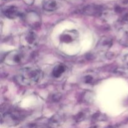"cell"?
Masks as SVG:
<instances>
[{"label": "cell", "mask_w": 128, "mask_h": 128, "mask_svg": "<svg viewBox=\"0 0 128 128\" xmlns=\"http://www.w3.org/2000/svg\"><path fill=\"white\" fill-rule=\"evenodd\" d=\"M43 76L40 69L36 67H25L21 69L16 76L19 84L24 86H31L38 83Z\"/></svg>", "instance_id": "cell-1"}, {"label": "cell", "mask_w": 128, "mask_h": 128, "mask_svg": "<svg viewBox=\"0 0 128 128\" xmlns=\"http://www.w3.org/2000/svg\"><path fill=\"white\" fill-rule=\"evenodd\" d=\"M26 54L22 50H13L8 52L2 59V62L9 66L20 64L24 61Z\"/></svg>", "instance_id": "cell-2"}, {"label": "cell", "mask_w": 128, "mask_h": 128, "mask_svg": "<svg viewBox=\"0 0 128 128\" xmlns=\"http://www.w3.org/2000/svg\"><path fill=\"white\" fill-rule=\"evenodd\" d=\"M22 18L25 23L30 27L36 28L41 25V16L37 12L29 11L22 15Z\"/></svg>", "instance_id": "cell-3"}, {"label": "cell", "mask_w": 128, "mask_h": 128, "mask_svg": "<svg viewBox=\"0 0 128 128\" xmlns=\"http://www.w3.org/2000/svg\"><path fill=\"white\" fill-rule=\"evenodd\" d=\"M38 36L32 31H28L21 36L20 42L23 48L31 49L35 47L38 44Z\"/></svg>", "instance_id": "cell-4"}, {"label": "cell", "mask_w": 128, "mask_h": 128, "mask_svg": "<svg viewBox=\"0 0 128 128\" xmlns=\"http://www.w3.org/2000/svg\"><path fill=\"white\" fill-rule=\"evenodd\" d=\"M23 118V114L17 110H5L4 113L2 114V120L5 122L10 123H16L21 121Z\"/></svg>", "instance_id": "cell-5"}, {"label": "cell", "mask_w": 128, "mask_h": 128, "mask_svg": "<svg viewBox=\"0 0 128 128\" xmlns=\"http://www.w3.org/2000/svg\"><path fill=\"white\" fill-rule=\"evenodd\" d=\"M2 14L8 19L14 20L20 16H22L20 9L15 6H7L1 8Z\"/></svg>", "instance_id": "cell-6"}, {"label": "cell", "mask_w": 128, "mask_h": 128, "mask_svg": "<svg viewBox=\"0 0 128 128\" xmlns=\"http://www.w3.org/2000/svg\"><path fill=\"white\" fill-rule=\"evenodd\" d=\"M79 34L76 30H66L61 34L60 40L64 43H71L78 39Z\"/></svg>", "instance_id": "cell-7"}, {"label": "cell", "mask_w": 128, "mask_h": 128, "mask_svg": "<svg viewBox=\"0 0 128 128\" xmlns=\"http://www.w3.org/2000/svg\"><path fill=\"white\" fill-rule=\"evenodd\" d=\"M103 9L102 6L96 4H90L86 6L82 10V12L89 16H100L102 14Z\"/></svg>", "instance_id": "cell-8"}, {"label": "cell", "mask_w": 128, "mask_h": 128, "mask_svg": "<svg viewBox=\"0 0 128 128\" xmlns=\"http://www.w3.org/2000/svg\"><path fill=\"white\" fill-rule=\"evenodd\" d=\"M61 3L58 0H44L42 2V8L48 12H53L58 10Z\"/></svg>", "instance_id": "cell-9"}, {"label": "cell", "mask_w": 128, "mask_h": 128, "mask_svg": "<svg viewBox=\"0 0 128 128\" xmlns=\"http://www.w3.org/2000/svg\"><path fill=\"white\" fill-rule=\"evenodd\" d=\"M67 67L63 64H58L55 65L51 72V74L53 78L56 79H59L62 77L67 71Z\"/></svg>", "instance_id": "cell-10"}, {"label": "cell", "mask_w": 128, "mask_h": 128, "mask_svg": "<svg viewBox=\"0 0 128 128\" xmlns=\"http://www.w3.org/2000/svg\"><path fill=\"white\" fill-rule=\"evenodd\" d=\"M112 44V40L107 37H103L100 40L99 42L98 43L97 48L98 50H107L111 48Z\"/></svg>", "instance_id": "cell-11"}, {"label": "cell", "mask_w": 128, "mask_h": 128, "mask_svg": "<svg viewBox=\"0 0 128 128\" xmlns=\"http://www.w3.org/2000/svg\"><path fill=\"white\" fill-rule=\"evenodd\" d=\"M120 43L126 46H128V28L125 29L119 34Z\"/></svg>", "instance_id": "cell-12"}, {"label": "cell", "mask_w": 128, "mask_h": 128, "mask_svg": "<svg viewBox=\"0 0 128 128\" xmlns=\"http://www.w3.org/2000/svg\"><path fill=\"white\" fill-rule=\"evenodd\" d=\"M95 81H96V78L90 74L86 75L83 78L84 82L86 84H92L94 82H95Z\"/></svg>", "instance_id": "cell-13"}, {"label": "cell", "mask_w": 128, "mask_h": 128, "mask_svg": "<svg viewBox=\"0 0 128 128\" xmlns=\"http://www.w3.org/2000/svg\"><path fill=\"white\" fill-rule=\"evenodd\" d=\"M26 4L28 5V6H31L34 4V0H22Z\"/></svg>", "instance_id": "cell-14"}, {"label": "cell", "mask_w": 128, "mask_h": 128, "mask_svg": "<svg viewBox=\"0 0 128 128\" xmlns=\"http://www.w3.org/2000/svg\"><path fill=\"white\" fill-rule=\"evenodd\" d=\"M2 1H4V2H9V1H14V0H2Z\"/></svg>", "instance_id": "cell-15"}]
</instances>
